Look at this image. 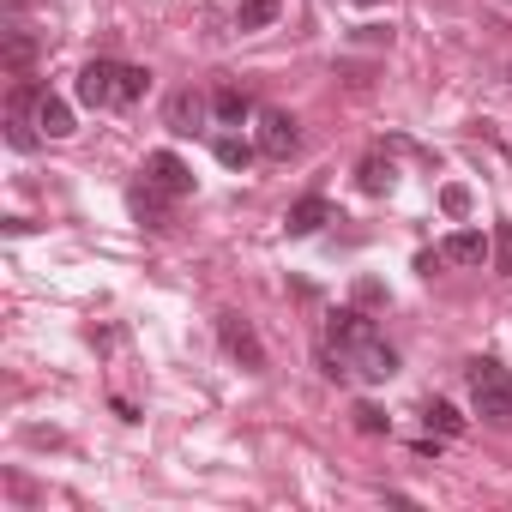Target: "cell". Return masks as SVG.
<instances>
[{
    "mask_svg": "<svg viewBox=\"0 0 512 512\" xmlns=\"http://www.w3.org/2000/svg\"><path fill=\"white\" fill-rule=\"evenodd\" d=\"M320 362H326L332 380H362V386H386V380L398 374V350H392V344L374 332V320L356 314V308H338V314L326 320V350H320Z\"/></svg>",
    "mask_w": 512,
    "mask_h": 512,
    "instance_id": "6da1fadb",
    "label": "cell"
},
{
    "mask_svg": "<svg viewBox=\"0 0 512 512\" xmlns=\"http://www.w3.org/2000/svg\"><path fill=\"white\" fill-rule=\"evenodd\" d=\"M73 91H79L85 109H133L151 91V73L145 67H127V61H85Z\"/></svg>",
    "mask_w": 512,
    "mask_h": 512,
    "instance_id": "7a4b0ae2",
    "label": "cell"
},
{
    "mask_svg": "<svg viewBox=\"0 0 512 512\" xmlns=\"http://www.w3.org/2000/svg\"><path fill=\"white\" fill-rule=\"evenodd\" d=\"M464 380H470V410H476L488 428H512V374H506L494 356H476V362L464 368Z\"/></svg>",
    "mask_w": 512,
    "mask_h": 512,
    "instance_id": "3957f363",
    "label": "cell"
},
{
    "mask_svg": "<svg viewBox=\"0 0 512 512\" xmlns=\"http://www.w3.org/2000/svg\"><path fill=\"white\" fill-rule=\"evenodd\" d=\"M253 145H260V157H272V163H290L296 145H302L296 115H284V109H260V115H253Z\"/></svg>",
    "mask_w": 512,
    "mask_h": 512,
    "instance_id": "277c9868",
    "label": "cell"
},
{
    "mask_svg": "<svg viewBox=\"0 0 512 512\" xmlns=\"http://www.w3.org/2000/svg\"><path fill=\"white\" fill-rule=\"evenodd\" d=\"M217 338H223V350H229L247 374H266V344H260V332H253L241 314H217Z\"/></svg>",
    "mask_w": 512,
    "mask_h": 512,
    "instance_id": "5b68a950",
    "label": "cell"
},
{
    "mask_svg": "<svg viewBox=\"0 0 512 512\" xmlns=\"http://www.w3.org/2000/svg\"><path fill=\"white\" fill-rule=\"evenodd\" d=\"M139 175H145V187H157L163 199H187V193H193V169H187L175 151H151Z\"/></svg>",
    "mask_w": 512,
    "mask_h": 512,
    "instance_id": "8992f818",
    "label": "cell"
},
{
    "mask_svg": "<svg viewBox=\"0 0 512 512\" xmlns=\"http://www.w3.org/2000/svg\"><path fill=\"white\" fill-rule=\"evenodd\" d=\"M440 260H446V266H482V260H494V241H488L482 229H452V235L440 241Z\"/></svg>",
    "mask_w": 512,
    "mask_h": 512,
    "instance_id": "52a82bcc",
    "label": "cell"
},
{
    "mask_svg": "<svg viewBox=\"0 0 512 512\" xmlns=\"http://www.w3.org/2000/svg\"><path fill=\"white\" fill-rule=\"evenodd\" d=\"M332 217H338V211H332V199H320V193H308V199H296V205L284 211V235H296V241H302V235H314V229H326Z\"/></svg>",
    "mask_w": 512,
    "mask_h": 512,
    "instance_id": "ba28073f",
    "label": "cell"
},
{
    "mask_svg": "<svg viewBox=\"0 0 512 512\" xmlns=\"http://www.w3.org/2000/svg\"><path fill=\"white\" fill-rule=\"evenodd\" d=\"M199 121H205V97L199 91H175L163 103V127L169 133H199Z\"/></svg>",
    "mask_w": 512,
    "mask_h": 512,
    "instance_id": "9c48e42d",
    "label": "cell"
},
{
    "mask_svg": "<svg viewBox=\"0 0 512 512\" xmlns=\"http://www.w3.org/2000/svg\"><path fill=\"white\" fill-rule=\"evenodd\" d=\"M211 115H217V127H241L247 115H260V109H253V97H247L241 85H217V97H211Z\"/></svg>",
    "mask_w": 512,
    "mask_h": 512,
    "instance_id": "30bf717a",
    "label": "cell"
},
{
    "mask_svg": "<svg viewBox=\"0 0 512 512\" xmlns=\"http://www.w3.org/2000/svg\"><path fill=\"white\" fill-rule=\"evenodd\" d=\"M31 115H37V133H43V139H67V133H73V109H67L55 91H43Z\"/></svg>",
    "mask_w": 512,
    "mask_h": 512,
    "instance_id": "8fae6325",
    "label": "cell"
},
{
    "mask_svg": "<svg viewBox=\"0 0 512 512\" xmlns=\"http://www.w3.org/2000/svg\"><path fill=\"white\" fill-rule=\"evenodd\" d=\"M0 61H7L13 79H25V73L37 67V37H31V31H7V49H0Z\"/></svg>",
    "mask_w": 512,
    "mask_h": 512,
    "instance_id": "7c38bea8",
    "label": "cell"
},
{
    "mask_svg": "<svg viewBox=\"0 0 512 512\" xmlns=\"http://www.w3.org/2000/svg\"><path fill=\"white\" fill-rule=\"evenodd\" d=\"M127 199H133V217H139V223H151V229H163V223H169V205H175V199H163L157 187H145V181H139Z\"/></svg>",
    "mask_w": 512,
    "mask_h": 512,
    "instance_id": "4fadbf2b",
    "label": "cell"
},
{
    "mask_svg": "<svg viewBox=\"0 0 512 512\" xmlns=\"http://www.w3.org/2000/svg\"><path fill=\"white\" fill-rule=\"evenodd\" d=\"M422 422H428L440 440H458V434H464V416H458L446 398H428V404H422Z\"/></svg>",
    "mask_w": 512,
    "mask_h": 512,
    "instance_id": "5bb4252c",
    "label": "cell"
},
{
    "mask_svg": "<svg viewBox=\"0 0 512 512\" xmlns=\"http://www.w3.org/2000/svg\"><path fill=\"white\" fill-rule=\"evenodd\" d=\"M211 151H217V163H223V169H235V175H241V169H253V157H260V145H247V139H235V133H223Z\"/></svg>",
    "mask_w": 512,
    "mask_h": 512,
    "instance_id": "9a60e30c",
    "label": "cell"
},
{
    "mask_svg": "<svg viewBox=\"0 0 512 512\" xmlns=\"http://www.w3.org/2000/svg\"><path fill=\"white\" fill-rule=\"evenodd\" d=\"M278 19V0H241L235 7V31H266Z\"/></svg>",
    "mask_w": 512,
    "mask_h": 512,
    "instance_id": "2e32d148",
    "label": "cell"
},
{
    "mask_svg": "<svg viewBox=\"0 0 512 512\" xmlns=\"http://www.w3.org/2000/svg\"><path fill=\"white\" fill-rule=\"evenodd\" d=\"M356 175H362V193H386V187L398 181V169H392V157H380V151H374V157H368V163H362Z\"/></svg>",
    "mask_w": 512,
    "mask_h": 512,
    "instance_id": "e0dca14e",
    "label": "cell"
},
{
    "mask_svg": "<svg viewBox=\"0 0 512 512\" xmlns=\"http://www.w3.org/2000/svg\"><path fill=\"white\" fill-rule=\"evenodd\" d=\"M494 278H512V223H494Z\"/></svg>",
    "mask_w": 512,
    "mask_h": 512,
    "instance_id": "ac0fdd59",
    "label": "cell"
},
{
    "mask_svg": "<svg viewBox=\"0 0 512 512\" xmlns=\"http://www.w3.org/2000/svg\"><path fill=\"white\" fill-rule=\"evenodd\" d=\"M31 127H37V121H25V115L7 109V145H13V151H37V133H31Z\"/></svg>",
    "mask_w": 512,
    "mask_h": 512,
    "instance_id": "d6986e66",
    "label": "cell"
},
{
    "mask_svg": "<svg viewBox=\"0 0 512 512\" xmlns=\"http://www.w3.org/2000/svg\"><path fill=\"white\" fill-rule=\"evenodd\" d=\"M356 428H362V434H386L392 422H386V410H380V404H356Z\"/></svg>",
    "mask_w": 512,
    "mask_h": 512,
    "instance_id": "ffe728a7",
    "label": "cell"
},
{
    "mask_svg": "<svg viewBox=\"0 0 512 512\" xmlns=\"http://www.w3.org/2000/svg\"><path fill=\"white\" fill-rule=\"evenodd\" d=\"M440 205H446V217H464V211H470V193H464V187H446Z\"/></svg>",
    "mask_w": 512,
    "mask_h": 512,
    "instance_id": "44dd1931",
    "label": "cell"
},
{
    "mask_svg": "<svg viewBox=\"0 0 512 512\" xmlns=\"http://www.w3.org/2000/svg\"><path fill=\"white\" fill-rule=\"evenodd\" d=\"M356 7H380V0H356Z\"/></svg>",
    "mask_w": 512,
    "mask_h": 512,
    "instance_id": "7402d4cb",
    "label": "cell"
}]
</instances>
